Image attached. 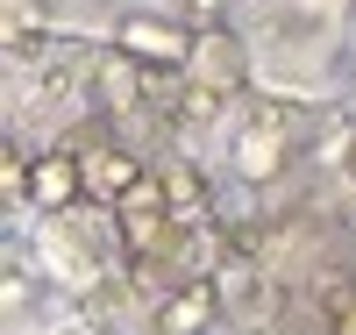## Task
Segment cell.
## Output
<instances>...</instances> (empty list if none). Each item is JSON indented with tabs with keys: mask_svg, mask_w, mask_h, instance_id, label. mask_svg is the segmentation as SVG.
Wrapping results in <instances>:
<instances>
[{
	"mask_svg": "<svg viewBox=\"0 0 356 335\" xmlns=\"http://www.w3.org/2000/svg\"><path fill=\"white\" fill-rule=\"evenodd\" d=\"M114 50H122L129 65H143V72H186V65H193V50H200V36H193L178 15L129 8L122 22H114Z\"/></svg>",
	"mask_w": 356,
	"mask_h": 335,
	"instance_id": "cell-1",
	"label": "cell"
},
{
	"mask_svg": "<svg viewBox=\"0 0 356 335\" xmlns=\"http://www.w3.org/2000/svg\"><path fill=\"white\" fill-rule=\"evenodd\" d=\"M79 200H93L86 193V150H43L36 164H29V193H22V207L29 215H43V221H57V215H72Z\"/></svg>",
	"mask_w": 356,
	"mask_h": 335,
	"instance_id": "cell-2",
	"label": "cell"
},
{
	"mask_svg": "<svg viewBox=\"0 0 356 335\" xmlns=\"http://www.w3.org/2000/svg\"><path fill=\"white\" fill-rule=\"evenodd\" d=\"M214 314H221V279H178L157 307V328L164 335H200V328H214Z\"/></svg>",
	"mask_w": 356,
	"mask_h": 335,
	"instance_id": "cell-3",
	"label": "cell"
},
{
	"mask_svg": "<svg viewBox=\"0 0 356 335\" xmlns=\"http://www.w3.org/2000/svg\"><path fill=\"white\" fill-rule=\"evenodd\" d=\"M150 171L136 157V150H114V143H100V150H86V193H93L100 207H122L129 193H136V178Z\"/></svg>",
	"mask_w": 356,
	"mask_h": 335,
	"instance_id": "cell-4",
	"label": "cell"
},
{
	"mask_svg": "<svg viewBox=\"0 0 356 335\" xmlns=\"http://www.w3.org/2000/svg\"><path fill=\"white\" fill-rule=\"evenodd\" d=\"M235 178L243 186H271V178L285 171V157H292V136H278V129H257V121H243V136H235Z\"/></svg>",
	"mask_w": 356,
	"mask_h": 335,
	"instance_id": "cell-5",
	"label": "cell"
},
{
	"mask_svg": "<svg viewBox=\"0 0 356 335\" xmlns=\"http://www.w3.org/2000/svg\"><path fill=\"white\" fill-rule=\"evenodd\" d=\"M164 171V200H171V221L178 228H207V221H214V186H207V171L200 164H157Z\"/></svg>",
	"mask_w": 356,
	"mask_h": 335,
	"instance_id": "cell-6",
	"label": "cell"
},
{
	"mask_svg": "<svg viewBox=\"0 0 356 335\" xmlns=\"http://www.w3.org/2000/svg\"><path fill=\"white\" fill-rule=\"evenodd\" d=\"M235 36L228 29H214V36H200V50H193V65H186V79H200V86H214V93H243V57L228 50Z\"/></svg>",
	"mask_w": 356,
	"mask_h": 335,
	"instance_id": "cell-7",
	"label": "cell"
},
{
	"mask_svg": "<svg viewBox=\"0 0 356 335\" xmlns=\"http://www.w3.org/2000/svg\"><path fill=\"white\" fill-rule=\"evenodd\" d=\"M321 314H328V335H356V279L349 271L321 279Z\"/></svg>",
	"mask_w": 356,
	"mask_h": 335,
	"instance_id": "cell-8",
	"label": "cell"
},
{
	"mask_svg": "<svg viewBox=\"0 0 356 335\" xmlns=\"http://www.w3.org/2000/svg\"><path fill=\"white\" fill-rule=\"evenodd\" d=\"M221 107H228V93H214V86H200V79H186L178 86V100H171V121H221Z\"/></svg>",
	"mask_w": 356,
	"mask_h": 335,
	"instance_id": "cell-9",
	"label": "cell"
},
{
	"mask_svg": "<svg viewBox=\"0 0 356 335\" xmlns=\"http://www.w3.org/2000/svg\"><path fill=\"white\" fill-rule=\"evenodd\" d=\"M114 215H171V200H164V171H143V178H136V193L114 207Z\"/></svg>",
	"mask_w": 356,
	"mask_h": 335,
	"instance_id": "cell-10",
	"label": "cell"
},
{
	"mask_svg": "<svg viewBox=\"0 0 356 335\" xmlns=\"http://www.w3.org/2000/svg\"><path fill=\"white\" fill-rule=\"evenodd\" d=\"M178 22L193 36H214V29H228V0H178Z\"/></svg>",
	"mask_w": 356,
	"mask_h": 335,
	"instance_id": "cell-11",
	"label": "cell"
},
{
	"mask_svg": "<svg viewBox=\"0 0 356 335\" xmlns=\"http://www.w3.org/2000/svg\"><path fill=\"white\" fill-rule=\"evenodd\" d=\"M29 271H36V264L8 250V279H0V299H8V307H22V299H29Z\"/></svg>",
	"mask_w": 356,
	"mask_h": 335,
	"instance_id": "cell-12",
	"label": "cell"
},
{
	"mask_svg": "<svg viewBox=\"0 0 356 335\" xmlns=\"http://www.w3.org/2000/svg\"><path fill=\"white\" fill-rule=\"evenodd\" d=\"M349 235H356V200H349Z\"/></svg>",
	"mask_w": 356,
	"mask_h": 335,
	"instance_id": "cell-13",
	"label": "cell"
}]
</instances>
